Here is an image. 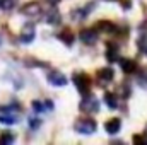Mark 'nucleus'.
Masks as SVG:
<instances>
[{
	"label": "nucleus",
	"mask_w": 147,
	"mask_h": 145,
	"mask_svg": "<svg viewBox=\"0 0 147 145\" xmlns=\"http://www.w3.org/2000/svg\"><path fill=\"white\" fill-rule=\"evenodd\" d=\"M96 128H98L96 121H94V119H89V118L79 119V121L75 123V132H77V133H82V135H91V133L96 132Z\"/></svg>",
	"instance_id": "f257e3e1"
},
{
	"label": "nucleus",
	"mask_w": 147,
	"mask_h": 145,
	"mask_svg": "<svg viewBox=\"0 0 147 145\" xmlns=\"http://www.w3.org/2000/svg\"><path fill=\"white\" fill-rule=\"evenodd\" d=\"M74 84H75V87L79 89V92L87 94L91 80H89V77H87V75H84V73H75V75H74Z\"/></svg>",
	"instance_id": "f03ea898"
},
{
	"label": "nucleus",
	"mask_w": 147,
	"mask_h": 145,
	"mask_svg": "<svg viewBox=\"0 0 147 145\" xmlns=\"http://www.w3.org/2000/svg\"><path fill=\"white\" fill-rule=\"evenodd\" d=\"M80 109L86 111V113H96L99 106H98V99L94 96H86L80 103Z\"/></svg>",
	"instance_id": "7ed1b4c3"
},
{
	"label": "nucleus",
	"mask_w": 147,
	"mask_h": 145,
	"mask_svg": "<svg viewBox=\"0 0 147 145\" xmlns=\"http://www.w3.org/2000/svg\"><path fill=\"white\" fill-rule=\"evenodd\" d=\"M22 14L28 15V17H38L41 14V7H39L38 2H29L22 7Z\"/></svg>",
	"instance_id": "20e7f679"
},
{
	"label": "nucleus",
	"mask_w": 147,
	"mask_h": 145,
	"mask_svg": "<svg viewBox=\"0 0 147 145\" xmlns=\"http://www.w3.org/2000/svg\"><path fill=\"white\" fill-rule=\"evenodd\" d=\"M120 128H121V121H120L118 118H111L110 121H106V123H105V130H106V133H110V135L118 133V132H120Z\"/></svg>",
	"instance_id": "39448f33"
},
{
	"label": "nucleus",
	"mask_w": 147,
	"mask_h": 145,
	"mask_svg": "<svg viewBox=\"0 0 147 145\" xmlns=\"http://www.w3.org/2000/svg\"><path fill=\"white\" fill-rule=\"evenodd\" d=\"M48 82H50L51 85H58V87H62V85L67 84V77L62 75L60 72H51L50 75H48Z\"/></svg>",
	"instance_id": "423d86ee"
},
{
	"label": "nucleus",
	"mask_w": 147,
	"mask_h": 145,
	"mask_svg": "<svg viewBox=\"0 0 147 145\" xmlns=\"http://www.w3.org/2000/svg\"><path fill=\"white\" fill-rule=\"evenodd\" d=\"M34 39V26L33 24H26L22 33H21V41L22 43H31Z\"/></svg>",
	"instance_id": "0eeeda50"
},
{
	"label": "nucleus",
	"mask_w": 147,
	"mask_h": 145,
	"mask_svg": "<svg viewBox=\"0 0 147 145\" xmlns=\"http://www.w3.org/2000/svg\"><path fill=\"white\" fill-rule=\"evenodd\" d=\"M79 38H80L84 43H87V44H92V43H96V39H98L96 31H92V29H84V31H80Z\"/></svg>",
	"instance_id": "6e6552de"
},
{
	"label": "nucleus",
	"mask_w": 147,
	"mask_h": 145,
	"mask_svg": "<svg viewBox=\"0 0 147 145\" xmlns=\"http://www.w3.org/2000/svg\"><path fill=\"white\" fill-rule=\"evenodd\" d=\"M120 67H121V70L125 73H134L137 70V63L134 60H121L120 62Z\"/></svg>",
	"instance_id": "1a4fd4ad"
},
{
	"label": "nucleus",
	"mask_w": 147,
	"mask_h": 145,
	"mask_svg": "<svg viewBox=\"0 0 147 145\" xmlns=\"http://www.w3.org/2000/svg\"><path fill=\"white\" fill-rule=\"evenodd\" d=\"M98 77H99L101 82H111L113 80V70L111 68H101L98 72Z\"/></svg>",
	"instance_id": "9d476101"
},
{
	"label": "nucleus",
	"mask_w": 147,
	"mask_h": 145,
	"mask_svg": "<svg viewBox=\"0 0 147 145\" xmlns=\"http://www.w3.org/2000/svg\"><path fill=\"white\" fill-rule=\"evenodd\" d=\"M105 103H106L111 109H115L118 106V99H116V96H115L113 92H106V94H105Z\"/></svg>",
	"instance_id": "9b49d317"
},
{
	"label": "nucleus",
	"mask_w": 147,
	"mask_h": 145,
	"mask_svg": "<svg viewBox=\"0 0 147 145\" xmlns=\"http://www.w3.org/2000/svg\"><path fill=\"white\" fill-rule=\"evenodd\" d=\"M46 21H48V24H58L60 22V14L55 9H51L48 12V15H46Z\"/></svg>",
	"instance_id": "f8f14e48"
},
{
	"label": "nucleus",
	"mask_w": 147,
	"mask_h": 145,
	"mask_svg": "<svg viewBox=\"0 0 147 145\" xmlns=\"http://www.w3.org/2000/svg\"><path fill=\"white\" fill-rule=\"evenodd\" d=\"M19 121V118L12 116V114H0V123H5V125H16Z\"/></svg>",
	"instance_id": "ddd939ff"
},
{
	"label": "nucleus",
	"mask_w": 147,
	"mask_h": 145,
	"mask_svg": "<svg viewBox=\"0 0 147 145\" xmlns=\"http://www.w3.org/2000/svg\"><path fill=\"white\" fill-rule=\"evenodd\" d=\"M58 38H60V39H62L63 43H67L69 46H70V44L74 43V36L70 34V33H69V31H63V33H62V34H60Z\"/></svg>",
	"instance_id": "4468645a"
},
{
	"label": "nucleus",
	"mask_w": 147,
	"mask_h": 145,
	"mask_svg": "<svg viewBox=\"0 0 147 145\" xmlns=\"http://www.w3.org/2000/svg\"><path fill=\"white\" fill-rule=\"evenodd\" d=\"M14 3H16V0H0V9L10 10V9L14 7Z\"/></svg>",
	"instance_id": "2eb2a0df"
},
{
	"label": "nucleus",
	"mask_w": 147,
	"mask_h": 145,
	"mask_svg": "<svg viewBox=\"0 0 147 145\" xmlns=\"http://www.w3.org/2000/svg\"><path fill=\"white\" fill-rule=\"evenodd\" d=\"M0 142H3V144H12V142H14V135H10V133H3L2 138H0Z\"/></svg>",
	"instance_id": "dca6fc26"
},
{
	"label": "nucleus",
	"mask_w": 147,
	"mask_h": 145,
	"mask_svg": "<svg viewBox=\"0 0 147 145\" xmlns=\"http://www.w3.org/2000/svg\"><path fill=\"white\" fill-rule=\"evenodd\" d=\"M99 29H103V31H115V28L111 26L110 22H105V21H101V24H99Z\"/></svg>",
	"instance_id": "f3484780"
},
{
	"label": "nucleus",
	"mask_w": 147,
	"mask_h": 145,
	"mask_svg": "<svg viewBox=\"0 0 147 145\" xmlns=\"http://www.w3.org/2000/svg\"><path fill=\"white\" fill-rule=\"evenodd\" d=\"M33 109H34V111H38V113H41V111H45V106H43V103L34 101V103H33Z\"/></svg>",
	"instance_id": "a211bd4d"
},
{
	"label": "nucleus",
	"mask_w": 147,
	"mask_h": 145,
	"mask_svg": "<svg viewBox=\"0 0 147 145\" xmlns=\"http://www.w3.org/2000/svg\"><path fill=\"white\" fill-rule=\"evenodd\" d=\"M0 44H2V38H0Z\"/></svg>",
	"instance_id": "6ab92c4d"
}]
</instances>
